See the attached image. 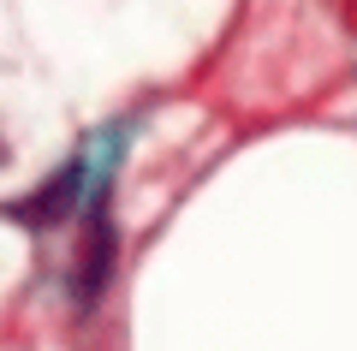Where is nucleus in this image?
<instances>
[{"label":"nucleus","mask_w":357,"mask_h":351,"mask_svg":"<svg viewBox=\"0 0 357 351\" xmlns=\"http://www.w3.org/2000/svg\"><path fill=\"white\" fill-rule=\"evenodd\" d=\"M107 274H114V232H107V214L96 209L89 239H84V256H77V268H72V304L77 310H89V304L102 298Z\"/></svg>","instance_id":"nucleus-1"},{"label":"nucleus","mask_w":357,"mask_h":351,"mask_svg":"<svg viewBox=\"0 0 357 351\" xmlns=\"http://www.w3.org/2000/svg\"><path fill=\"white\" fill-rule=\"evenodd\" d=\"M77 191H84V167L72 161V167H60V173H54L30 202H18L13 221H24V226H60L66 214L77 209Z\"/></svg>","instance_id":"nucleus-2"}]
</instances>
